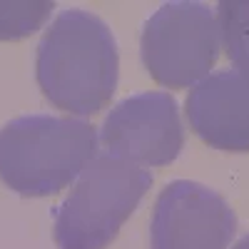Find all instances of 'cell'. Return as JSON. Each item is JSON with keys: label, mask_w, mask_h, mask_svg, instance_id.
<instances>
[{"label": "cell", "mask_w": 249, "mask_h": 249, "mask_svg": "<svg viewBox=\"0 0 249 249\" xmlns=\"http://www.w3.org/2000/svg\"><path fill=\"white\" fill-rule=\"evenodd\" d=\"M37 85L68 115L90 117L117 90L120 57L110 28L92 13L65 10L37 45Z\"/></svg>", "instance_id": "cell-1"}, {"label": "cell", "mask_w": 249, "mask_h": 249, "mask_svg": "<svg viewBox=\"0 0 249 249\" xmlns=\"http://www.w3.org/2000/svg\"><path fill=\"white\" fill-rule=\"evenodd\" d=\"M97 130L85 120L28 115L0 130V179L25 197L65 190L97 155Z\"/></svg>", "instance_id": "cell-2"}, {"label": "cell", "mask_w": 249, "mask_h": 249, "mask_svg": "<svg viewBox=\"0 0 249 249\" xmlns=\"http://www.w3.org/2000/svg\"><path fill=\"white\" fill-rule=\"evenodd\" d=\"M150 184V170L110 152L95 155L57 210V249H107Z\"/></svg>", "instance_id": "cell-3"}, {"label": "cell", "mask_w": 249, "mask_h": 249, "mask_svg": "<svg viewBox=\"0 0 249 249\" xmlns=\"http://www.w3.org/2000/svg\"><path fill=\"white\" fill-rule=\"evenodd\" d=\"M219 60L214 10L202 3H167L142 30V62L170 90L197 85Z\"/></svg>", "instance_id": "cell-4"}, {"label": "cell", "mask_w": 249, "mask_h": 249, "mask_svg": "<svg viewBox=\"0 0 249 249\" xmlns=\"http://www.w3.org/2000/svg\"><path fill=\"white\" fill-rule=\"evenodd\" d=\"M105 152L137 167L172 164L184 144L179 107L167 92H140L122 100L97 135Z\"/></svg>", "instance_id": "cell-5"}, {"label": "cell", "mask_w": 249, "mask_h": 249, "mask_svg": "<svg viewBox=\"0 0 249 249\" xmlns=\"http://www.w3.org/2000/svg\"><path fill=\"white\" fill-rule=\"evenodd\" d=\"M237 234V214L222 195L197 182H172L157 197L152 249H227Z\"/></svg>", "instance_id": "cell-6"}, {"label": "cell", "mask_w": 249, "mask_h": 249, "mask_svg": "<svg viewBox=\"0 0 249 249\" xmlns=\"http://www.w3.org/2000/svg\"><path fill=\"white\" fill-rule=\"evenodd\" d=\"M190 127L210 147L249 152V80L237 70L202 77L184 100Z\"/></svg>", "instance_id": "cell-7"}, {"label": "cell", "mask_w": 249, "mask_h": 249, "mask_svg": "<svg viewBox=\"0 0 249 249\" xmlns=\"http://www.w3.org/2000/svg\"><path fill=\"white\" fill-rule=\"evenodd\" d=\"M219 43L239 75L249 80V0H227L214 8Z\"/></svg>", "instance_id": "cell-8"}, {"label": "cell", "mask_w": 249, "mask_h": 249, "mask_svg": "<svg viewBox=\"0 0 249 249\" xmlns=\"http://www.w3.org/2000/svg\"><path fill=\"white\" fill-rule=\"evenodd\" d=\"M53 3H0V40L35 33L53 13Z\"/></svg>", "instance_id": "cell-9"}, {"label": "cell", "mask_w": 249, "mask_h": 249, "mask_svg": "<svg viewBox=\"0 0 249 249\" xmlns=\"http://www.w3.org/2000/svg\"><path fill=\"white\" fill-rule=\"evenodd\" d=\"M232 249H249V234H247V237H242V239H239Z\"/></svg>", "instance_id": "cell-10"}]
</instances>
